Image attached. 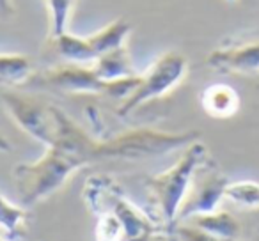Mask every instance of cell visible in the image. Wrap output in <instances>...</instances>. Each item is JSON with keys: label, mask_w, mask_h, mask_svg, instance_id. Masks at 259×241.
Here are the masks:
<instances>
[{"label": "cell", "mask_w": 259, "mask_h": 241, "mask_svg": "<svg viewBox=\"0 0 259 241\" xmlns=\"http://www.w3.org/2000/svg\"><path fill=\"white\" fill-rule=\"evenodd\" d=\"M91 135L57 107V135L52 146L34 162L13 169L15 186L25 208L47 201L59 191L75 172L93 165L89 158Z\"/></svg>", "instance_id": "cell-1"}, {"label": "cell", "mask_w": 259, "mask_h": 241, "mask_svg": "<svg viewBox=\"0 0 259 241\" xmlns=\"http://www.w3.org/2000/svg\"><path fill=\"white\" fill-rule=\"evenodd\" d=\"M82 195L94 215L107 213L117 220L122 229V241H174L172 232L130 201L110 176L89 177Z\"/></svg>", "instance_id": "cell-2"}, {"label": "cell", "mask_w": 259, "mask_h": 241, "mask_svg": "<svg viewBox=\"0 0 259 241\" xmlns=\"http://www.w3.org/2000/svg\"><path fill=\"white\" fill-rule=\"evenodd\" d=\"M209 163H213L211 155L208 148L197 138L183 149L172 167L146 177L144 186L155 209V220L170 232L178 223L180 209L190 191L195 176Z\"/></svg>", "instance_id": "cell-3"}, {"label": "cell", "mask_w": 259, "mask_h": 241, "mask_svg": "<svg viewBox=\"0 0 259 241\" xmlns=\"http://www.w3.org/2000/svg\"><path fill=\"white\" fill-rule=\"evenodd\" d=\"M201 133L190 131H163L155 128H134L108 138H93L91 156L93 163L108 160H144L163 156L170 151L187 148L197 140Z\"/></svg>", "instance_id": "cell-4"}, {"label": "cell", "mask_w": 259, "mask_h": 241, "mask_svg": "<svg viewBox=\"0 0 259 241\" xmlns=\"http://www.w3.org/2000/svg\"><path fill=\"white\" fill-rule=\"evenodd\" d=\"M139 75L130 76V78L124 80L107 82V80L100 78L96 75L93 66L69 62L66 66L32 73L30 78L25 82V85L34 87V89H47L64 94H103V96L122 100L135 89Z\"/></svg>", "instance_id": "cell-5"}, {"label": "cell", "mask_w": 259, "mask_h": 241, "mask_svg": "<svg viewBox=\"0 0 259 241\" xmlns=\"http://www.w3.org/2000/svg\"><path fill=\"white\" fill-rule=\"evenodd\" d=\"M188 73V61L180 52H165L156 57L148 66L142 75H139V82L135 89L122 98L117 108L119 117H126L142 105L149 101L160 100L174 90Z\"/></svg>", "instance_id": "cell-6"}, {"label": "cell", "mask_w": 259, "mask_h": 241, "mask_svg": "<svg viewBox=\"0 0 259 241\" xmlns=\"http://www.w3.org/2000/svg\"><path fill=\"white\" fill-rule=\"evenodd\" d=\"M132 27L126 20H114L103 29L89 34V36H76L68 32L61 34L57 39L50 41L48 46L68 62L76 64H91L100 55L126 44Z\"/></svg>", "instance_id": "cell-7"}, {"label": "cell", "mask_w": 259, "mask_h": 241, "mask_svg": "<svg viewBox=\"0 0 259 241\" xmlns=\"http://www.w3.org/2000/svg\"><path fill=\"white\" fill-rule=\"evenodd\" d=\"M0 101L4 103L11 119L34 140L45 148L54 144L57 135V107L37 98L25 96L15 90H0Z\"/></svg>", "instance_id": "cell-8"}, {"label": "cell", "mask_w": 259, "mask_h": 241, "mask_svg": "<svg viewBox=\"0 0 259 241\" xmlns=\"http://www.w3.org/2000/svg\"><path fill=\"white\" fill-rule=\"evenodd\" d=\"M199 176H201V179H194L190 191L181 206L178 222L192 215H199V213L215 211V209H219L220 202L224 201V191H226L229 179L224 177L220 172H217L215 163H209L208 167H204Z\"/></svg>", "instance_id": "cell-9"}, {"label": "cell", "mask_w": 259, "mask_h": 241, "mask_svg": "<svg viewBox=\"0 0 259 241\" xmlns=\"http://www.w3.org/2000/svg\"><path fill=\"white\" fill-rule=\"evenodd\" d=\"M206 66L219 73L255 75L259 73V37L215 48L206 57Z\"/></svg>", "instance_id": "cell-10"}, {"label": "cell", "mask_w": 259, "mask_h": 241, "mask_svg": "<svg viewBox=\"0 0 259 241\" xmlns=\"http://www.w3.org/2000/svg\"><path fill=\"white\" fill-rule=\"evenodd\" d=\"M240 94L227 83H211L201 94V107L213 119H229L240 110Z\"/></svg>", "instance_id": "cell-11"}, {"label": "cell", "mask_w": 259, "mask_h": 241, "mask_svg": "<svg viewBox=\"0 0 259 241\" xmlns=\"http://www.w3.org/2000/svg\"><path fill=\"white\" fill-rule=\"evenodd\" d=\"M185 220L201 227V229L208 230V232L215 234V236L224 237V239L241 241V236H243V225H241V222L233 213L224 211V209H215V211H209V213H199V215H192Z\"/></svg>", "instance_id": "cell-12"}, {"label": "cell", "mask_w": 259, "mask_h": 241, "mask_svg": "<svg viewBox=\"0 0 259 241\" xmlns=\"http://www.w3.org/2000/svg\"><path fill=\"white\" fill-rule=\"evenodd\" d=\"M91 66H93V69L96 71V75L100 76V78L107 80V82L124 80V78L137 75L126 44L100 55L96 61L91 62Z\"/></svg>", "instance_id": "cell-13"}, {"label": "cell", "mask_w": 259, "mask_h": 241, "mask_svg": "<svg viewBox=\"0 0 259 241\" xmlns=\"http://www.w3.org/2000/svg\"><path fill=\"white\" fill-rule=\"evenodd\" d=\"M30 211L25 206H16L0 194V232L6 239H22L29 232Z\"/></svg>", "instance_id": "cell-14"}, {"label": "cell", "mask_w": 259, "mask_h": 241, "mask_svg": "<svg viewBox=\"0 0 259 241\" xmlns=\"http://www.w3.org/2000/svg\"><path fill=\"white\" fill-rule=\"evenodd\" d=\"M48 15V43L68 32L71 18L75 15L76 0H45Z\"/></svg>", "instance_id": "cell-15"}, {"label": "cell", "mask_w": 259, "mask_h": 241, "mask_svg": "<svg viewBox=\"0 0 259 241\" xmlns=\"http://www.w3.org/2000/svg\"><path fill=\"white\" fill-rule=\"evenodd\" d=\"M32 73V62L25 55L0 54V80L2 82L25 85Z\"/></svg>", "instance_id": "cell-16"}, {"label": "cell", "mask_w": 259, "mask_h": 241, "mask_svg": "<svg viewBox=\"0 0 259 241\" xmlns=\"http://www.w3.org/2000/svg\"><path fill=\"white\" fill-rule=\"evenodd\" d=\"M224 199L245 209L259 208V183L250 179L229 181L224 191Z\"/></svg>", "instance_id": "cell-17"}, {"label": "cell", "mask_w": 259, "mask_h": 241, "mask_svg": "<svg viewBox=\"0 0 259 241\" xmlns=\"http://www.w3.org/2000/svg\"><path fill=\"white\" fill-rule=\"evenodd\" d=\"M172 236L174 241H229L215 236V234L208 232V230L201 229V227L194 225V223L187 222V220L178 222L172 227Z\"/></svg>", "instance_id": "cell-18"}, {"label": "cell", "mask_w": 259, "mask_h": 241, "mask_svg": "<svg viewBox=\"0 0 259 241\" xmlns=\"http://www.w3.org/2000/svg\"><path fill=\"white\" fill-rule=\"evenodd\" d=\"M16 13L15 0H0V18H11Z\"/></svg>", "instance_id": "cell-19"}, {"label": "cell", "mask_w": 259, "mask_h": 241, "mask_svg": "<svg viewBox=\"0 0 259 241\" xmlns=\"http://www.w3.org/2000/svg\"><path fill=\"white\" fill-rule=\"evenodd\" d=\"M11 151V142L6 138V135L0 131V153H9Z\"/></svg>", "instance_id": "cell-20"}, {"label": "cell", "mask_w": 259, "mask_h": 241, "mask_svg": "<svg viewBox=\"0 0 259 241\" xmlns=\"http://www.w3.org/2000/svg\"><path fill=\"white\" fill-rule=\"evenodd\" d=\"M226 2H229V4H233V2H236V0H226Z\"/></svg>", "instance_id": "cell-21"}, {"label": "cell", "mask_w": 259, "mask_h": 241, "mask_svg": "<svg viewBox=\"0 0 259 241\" xmlns=\"http://www.w3.org/2000/svg\"><path fill=\"white\" fill-rule=\"evenodd\" d=\"M0 241H9V239H6V237H0Z\"/></svg>", "instance_id": "cell-22"}]
</instances>
